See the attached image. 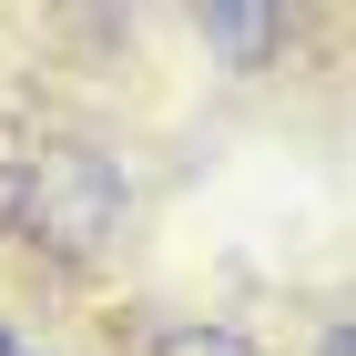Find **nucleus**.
<instances>
[{
	"instance_id": "nucleus-4",
	"label": "nucleus",
	"mask_w": 356,
	"mask_h": 356,
	"mask_svg": "<svg viewBox=\"0 0 356 356\" xmlns=\"http://www.w3.org/2000/svg\"><path fill=\"white\" fill-rule=\"evenodd\" d=\"M316 356H356V336H346V326H336V336H326V346H316Z\"/></svg>"
},
{
	"instance_id": "nucleus-3",
	"label": "nucleus",
	"mask_w": 356,
	"mask_h": 356,
	"mask_svg": "<svg viewBox=\"0 0 356 356\" xmlns=\"http://www.w3.org/2000/svg\"><path fill=\"white\" fill-rule=\"evenodd\" d=\"M153 356H254V346H245L234 326H173V336H163Z\"/></svg>"
},
{
	"instance_id": "nucleus-1",
	"label": "nucleus",
	"mask_w": 356,
	"mask_h": 356,
	"mask_svg": "<svg viewBox=\"0 0 356 356\" xmlns=\"http://www.w3.org/2000/svg\"><path fill=\"white\" fill-rule=\"evenodd\" d=\"M10 234L61 265H92V254L122 234V173L82 143H41L10 163Z\"/></svg>"
},
{
	"instance_id": "nucleus-5",
	"label": "nucleus",
	"mask_w": 356,
	"mask_h": 356,
	"mask_svg": "<svg viewBox=\"0 0 356 356\" xmlns=\"http://www.w3.org/2000/svg\"><path fill=\"white\" fill-rule=\"evenodd\" d=\"M0 356H21V346H10V336H0Z\"/></svg>"
},
{
	"instance_id": "nucleus-2",
	"label": "nucleus",
	"mask_w": 356,
	"mask_h": 356,
	"mask_svg": "<svg viewBox=\"0 0 356 356\" xmlns=\"http://www.w3.org/2000/svg\"><path fill=\"white\" fill-rule=\"evenodd\" d=\"M204 31H214V51L254 61V51H265V31H275V10H204Z\"/></svg>"
}]
</instances>
